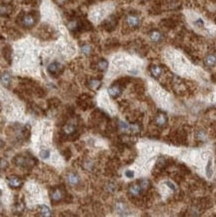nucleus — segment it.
Segmentation results:
<instances>
[{
  "mask_svg": "<svg viewBox=\"0 0 216 217\" xmlns=\"http://www.w3.org/2000/svg\"><path fill=\"white\" fill-rule=\"evenodd\" d=\"M126 22L129 27L135 28V27H138L140 25V19L136 15H128L126 18Z\"/></svg>",
  "mask_w": 216,
  "mask_h": 217,
  "instance_id": "1",
  "label": "nucleus"
},
{
  "mask_svg": "<svg viewBox=\"0 0 216 217\" xmlns=\"http://www.w3.org/2000/svg\"><path fill=\"white\" fill-rule=\"evenodd\" d=\"M155 123H156L157 126L159 127H163L167 124V116H166L164 113H159L157 114V116L155 117Z\"/></svg>",
  "mask_w": 216,
  "mask_h": 217,
  "instance_id": "2",
  "label": "nucleus"
},
{
  "mask_svg": "<svg viewBox=\"0 0 216 217\" xmlns=\"http://www.w3.org/2000/svg\"><path fill=\"white\" fill-rule=\"evenodd\" d=\"M8 183H9L10 187H12V188H18L22 185V181H21V179L16 176H11L8 178Z\"/></svg>",
  "mask_w": 216,
  "mask_h": 217,
  "instance_id": "3",
  "label": "nucleus"
},
{
  "mask_svg": "<svg viewBox=\"0 0 216 217\" xmlns=\"http://www.w3.org/2000/svg\"><path fill=\"white\" fill-rule=\"evenodd\" d=\"M204 64L207 67H214L216 65V55L215 54H208L204 59Z\"/></svg>",
  "mask_w": 216,
  "mask_h": 217,
  "instance_id": "4",
  "label": "nucleus"
},
{
  "mask_svg": "<svg viewBox=\"0 0 216 217\" xmlns=\"http://www.w3.org/2000/svg\"><path fill=\"white\" fill-rule=\"evenodd\" d=\"M22 24L24 27H32L35 24V18L32 15H25L22 19Z\"/></svg>",
  "mask_w": 216,
  "mask_h": 217,
  "instance_id": "5",
  "label": "nucleus"
},
{
  "mask_svg": "<svg viewBox=\"0 0 216 217\" xmlns=\"http://www.w3.org/2000/svg\"><path fill=\"white\" fill-rule=\"evenodd\" d=\"M142 191L143 190H142V188L140 187L139 183L132 184V185H130V187H129V193L131 195H133V196H139Z\"/></svg>",
  "mask_w": 216,
  "mask_h": 217,
  "instance_id": "6",
  "label": "nucleus"
},
{
  "mask_svg": "<svg viewBox=\"0 0 216 217\" xmlns=\"http://www.w3.org/2000/svg\"><path fill=\"white\" fill-rule=\"evenodd\" d=\"M149 37H150V39H151V41H153V42H155V43H158L162 40V34H161L158 30H153V31L150 32Z\"/></svg>",
  "mask_w": 216,
  "mask_h": 217,
  "instance_id": "7",
  "label": "nucleus"
},
{
  "mask_svg": "<svg viewBox=\"0 0 216 217\" xmlns=\"http://www.w3.org/2000/svg\"><path fill=\"white\" fill-rule=\"evenodd\" d=\"M79 181H80L79 176L77 174H75V173H70V174L67 175V182L69 183L70 185H72V186L77 185L79 183Z\"/></svg>",
  "mask_w": 216,
  "mask_h": 217,
  "instance_id": "8",
  "label": "nucleus"
},
{
  "mask_svg": "<svg viewBox=\"0 0 216 217\" xmlns=\"http://www.w3.org/2000/svg\"><path fill=\"white\" fill-rule=\"evenodd\" d=\"M108 93L112 98H116L121 93V88H120V86H118V85H113V86H111L108 89Z\"/></svg>",
  "mask_w": 216,
  "mask_h": 217,
  "instance_id": "9",
  "label": "nucleus"
},
{
  "mask_svg": "<svg viewBox=\"0 0 216 217\" xmlns=\"http://www.w3.org/2000/svg\"><path fill=\"white\" fill-rule=\"evenodd\" d=\"M150 72H151V74L155 78H158L161 75V73H162V68L160 66H157V65H152L150 67Z\"/></svg>",
  "mask_w": 216,
  "mask_h": 217,
  "instance_id": "10",
  "label": "nucleus"
},
{
  "mask_svg": "<svg viewBox=\"0 0 216 217\" xmlns=\"http://www.w3.org/2000/svg\"><path fill=\"white\" fill-rule=\"evenodd\" d=\"M60 70H61V65L58 64V63H56V62L51 63V64L48 66V71H49V72H50L51 74H56V73H58Z\"/></svg>",
  "mask_w": 216,
  "mask_h": 217,
  "instance_id": "11",
  "label": "nucleus"
},
{
  "mask_svg": "<svg viewBox=\"0 0 216 217\" xmlns=\"http://www.w3.org/2000/svg\"><path fill=\"white\" fill-rule=\"evenodd\" d=\"M62 197H63V193H62V191L60 190V189H55L52 194H51V198H52V201H59V200L62 199Z\"/></svg>",
  "mask_w": 216,
  "mask_h": 217,
  "instance_id": "12",
  "label": "nucleus"
},
{
  "mask_svg": "<svg viewBox=\"0 0 216 217\" xmlns=\"http://www.w3.org/2000/svg\"><path fill=\"white\" fill-rule=\"evenodd\" d=\"M0 79H1V82L5 85V86H8L10 81H11V76H10V74L8 72H4V73H2Z\"/></svg>",
  "mask_w": 216,
  "mask_h": 217,
  "instance_id": "13",
  "label": "nucleus"
},
{
  "mask_svg": "<svg viewBox=\"0 0 216 217\" xmlns=\"http://www.w3.org/2000/svg\"><path fill=\"white\" fill-rule=\"evenodd\" d=\"M100 85H101V81L98 80V79H92V80H90L89 83H88L89 88L92 89V90L98 89L100 87Z\"/></svg>",
  "mask_w": 216,
  "mask_h": 217,
  "instance_id": "14",
  "label": "nucleus"
},
{
  "mask_svg": "<svg viewBox=\"0 0 216 217\" xmlns=\"http://www.w3.org/2000/svg\"><path fill=\"white\" fill-rule=\"evenodd\" d=\"M15 163L17 164L18 166H26L27 164H29V160L28 159H26V158H24L22 157V156H18L17 158L15 159Z\"/></svg>",
  "mask_w": 216,
  "mask_h": 217,
  "instance_id": "15",
  "label": "nucleus"
},
{
  "mask_svg": "<svg viewBox=\"0 0 216 217\" xmlns=\"http://www.w3.org/2000/svg\"><path fill=\"white\" fill-rule=\"evenodd\" d=\"M75 130H76V127H75V125H73V124H67V125H65L63 128L64 133L67 134V135L73 134L75 132Z\"/></svg>",
  "mask_w": 216,
  "mask_h": 217,
  "instance_id": "16",
  "label": "nucleus"
},
{
  "mask_svg": "<svg viewBox=\"0 0 216 217\" xmlns=\"http://www.w3.org/2000/svg\"><path fill=\"white\" fill-rule=\"evenodd\" d=\"M40 215L44 216V217H49V216H51V211L47 206L42 205V206H40Z\"/></svg>",
  "mask_w": 216,
  "mask_h": 217,
  "instance_id": "17",
  "label": "nucleus"
},
{
  "mask_svg": "<svg viewBox=\"0 0 216 217\" xmlns=\"http://www.w3.org/2000/svg\"><path fill=\"white\" fill-rule=\"evenodd\" d=\"M97 67H98V69L101 71H105L108 67V62L104 59H101L100 61L97 63Z\"/></svg>",
  "mask_w": 216,
  "mask_h": 217,
  "instance_id": "18",
  "label": "nucleus"
},
{
  "mask_svg": "<svg viewBox=\"0 0 216 217\" xmlns=\"http://www.w3.org/2000/svg\"><path fill=\"white\" fill-rule=\"evenodd\" d=\"M81 51H82V53L85 54V55H89V54L91 53L92 49H91V47H90L88 44H84V45H82Z\"/></svg>",
  "mask_w": 216,
  "mask_h": 217,
  "instance_id": "19",
  "label": "nucleus"
},
{
  "mask_svg": "<svg viewBox=\"0 0 216 217\" xmlns=\"http://www.w3.org/2000/svg\"><path fill=\"white\" fill-rule=\"evenodd\" d=\"M139 185H140V187L142 188V190H146V189L149 187L150 183H149V181H148V180H146V179H142V180L140 181V182H139Z\"/></svg>",
  "mask_w": 216,
  "mask_h": 217,
  "instance_id": "20",
  "label": "nucleus"
},
{
  "mask_svg": "<svg viewBox=\"0 0 216 217\" xmlns=\"http://www.w3.org/2000/svg\"><path fill=\"white\" fill-rule=\"evenodd\" d=\"M119 128H120V130H123V131L130 130V125L127 124V123H125V122H123V121H120L119 122Z\"/></svg>",
  "mask_w": 216,
  "mask_h": 217,
  "instance_id": "21",
  "label": "nucleus"
},
{
  "mask_svg": "<svg viewBox=\"0 0 216 217\" xmlns=\"http://www.w3.org/2000/svg\"><path fill=\"white\" fill-rule=\"evenodd\" d=\"M117 211L119 213H123L126 211V206L124 203H117Z\"/></svg>",
  "mask_w": 216,
  "mask_h": 217,
  "instance_id": "22",
  "label": "nucleus"
},
{
  "mask_svg": "<svg viewBox=\"0 0 216 217\" xmlns=\"http://www.w3.org/2000/svg\"><path fill=\"white\" fill-rule=\"evenodd\" d=\"M39 156L43 159L48 158L49 156H50V151L49 150H41L40 153H39Z\"/></svg>",
  "mask_w": 216,
  "mask_h": 217,
  "instance_id": "23",
  "label": "nucleus"
},
{
  "mask_svg": "<svg viewBox=\"0 0 216 217\" xmlns=\"http://www.w3.org/2000/svg\"><path fill=\"white\" fill-rule=\"evenodd\" d=\"M130 130L134 133H137V132H139V130H140V127L138 126V124H132V125H130Z\"/></svg>",
  "mask_w": 216,
  "mask_h": 217,
  "instance_id": "24",
  "label": "nucleus"
},
{
  "mask_svg": "<svg viewBox=\"0 0 216 217\" xmlns=\"http://www.w3.org/2000/svg\"><path fill=\"white\" fill-rule=\"evenodd\" d=\"M7 167V161L0 158V169H5Z\"/></svg>",
  "mask_w": 216,
  "mask_h": 217,
  "instance_id": "25",
  "label": "nucleus"
},
{
  "mask_svg": "<svg viewBox=\"0 0 216 217\" xmlns=\"http://www.w3.org/2000/svg\"><path fill=\"white\" fill-rule=\"evenodd\" d=\"M125 174H126V176L129 177V178H132L133 176H134V173H133L132 171H126Z\"/></svg>",
  "mask_w": 216,
  "mask_h": 217,
  "instance_id": "26",
  "label": "nucleus"
},
{
  "mask_svg": "<svg viewBox=\"0 0 216 217\" xmlns=\"http://www.w3.org/2000/svg\"><path fill=\"white\" fill-rule=\"evenodd\" d=\"M166 184H167L168 186H170L171 189H174V188H175V187H174V185H173V184H172L171 182H166Z\"/></svg>",
  "mask_w": 216,
  "mask_h": 217,
  "instance_id": "27",
  "label": "nucleus"
},
{
  "mask_svg": "<svg viewBox=\"0 0 216 217\" xmlns=\"http://www.w3.org/2000/svg\"><path fill=\"white\" fill-rule=\"evenodd\" d=\"M2 145H3V142H2V141H1V140H0V147H1V146H2Z\"/></svg>",
  "mask_w": 216,
  "mask_h": 217,
  "instance_id": "28",
  "label": "nucleus"
},
{
  "mask_svg": "<svg viewBox=\"0 0 216 217\" xmlns=\"http://www.w3.org/2000/svg\"><path fill=\"white\" fill-rule=\"evenodd\" d=\"M0 193H1V191H0Z\"/></svg>",
  "mask_w": 216,
  "mask_h": 217,
  "instance_id": "29",
  "label": "nucleus"
}]
</instances>
